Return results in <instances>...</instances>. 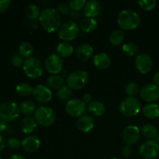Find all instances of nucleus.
<instances>
[{
    "label": "nucleus",
    "mask_w": 159,
    "mask_h": 159,
    "mask_svg": "<svg viewBox=\"0 0 159 159\" xmlns=\"http://www.w3.org/2000/svg\"><path fill=\"white\" fill-rule=\"evenodd\" d=\"M39 21L42 27L49 34H53L58 30L61 25L60 13L52 8L43 9L40 12Z\"/></svg>",
    "instance_id": "1"
},
{
    "label": "nucleus",
    "mask_w": 159,
    "mask_h": 159,
    "mask_svg": "<svg viewBox=\"0 0 159 159\" xmlns=\"http://www.w3.org/2000/svg\"><path fill=\"white\" fill-rule=\"evenodd\" d=\"M141 18L136 12L125 9L120 12L117 17V23L123 30H132L139 26Z\"/></svg>",
    "instance_id": "2"
},
{
    "label": "nucleus",
    "mask_w": 159,
    "mask_h": 159,
    "mask_svg": "<svg viewBox=\"0 0 159 159\" xmlns=\"http://www.w3.org/2000/svg\"><path fill=\"white\" fill-rule=\"evenodd\" d=\"M89 77L87 71L84 70H77L70 73L66 79L67 85L71 90H79L86 86Z\"/></svg>",
    "instance_id": "3"
},
{
    "label": "nucleus",
    "mask_w": 159,
    "mask_h": 159,
    "mask_svg": "<svg viewBox=\"0 0 159 159\" xmlns=\"http://www.w3.org/2000/svg\"><path fill=\"white\" fill-rule=\"evenodd\" d=\"M23 70L27 77L38 79L43 74V65L38 57H30L25 60Z\"/></svg>",
    "instance_id": "4"
},
{
    "label": "nucleus",
    "mask_w": 159,
    "mask_h": 159,
    "mask_svg": "<svg viewBox=\"0 0 159 159\" xmlns=\"http://www.w3.org/2000/svg\"><path fill=\"white\" fill-rule=\"evenodd\" d=\"M80 26L73 20H68L61 25L58 30V37L65 42L74 40L79 36Z\"/></svg>",
    "instance_id": "5"
},
{
    "label": "nucleus",
    "mask_w": 159,
    "mask_h": 159,
    "mask_svg": "<svg viewBox=\"0 0 159 159\" xmlns=\"http://www.w3.org/2000/svg\"><path fill=\"white\" fill-rule=\"evenodd\" d=\"M56 113L51 108L48 107H40L34 113V119L37 124L42 127H50L56 121Z\"/></svg>",
    "instance_id": "6"
},
{
    "label": "nucleus",
    "mask_w": 159,
    "mask_h": 159,
    "mask_svg": "<svg viewBox=\"0 0 159 159\" xmlns=\"http://www.w3.org/2000/svg\"><path fill=\"white\" fill-rule=\"evenodd\" d=\"M141 104L135 97L127 96L123 99L120 104V111L124 116L132 117L135 116L141 112Z\"/></svg>",
    "instance_id": "7"
},
{
    "label": "nucleus",
    "mask_w": 159,
    "mask_h": 159,
    "mask_svg": "<svg viewBox=\"0 0 159 159\" xmlns=\"http://www.w3.org/2000/svg\"><path fill=\"white\" fill-rule=\"evenodd\" d=\"M18 104L13 101H6L0 105V119L4 121H13L20 116Z\"/></svg>",
    "instance_id": "8"
},
{
    "label": "nucleus",
    "mask_w": 159,
    "mask_h": 159,
    "mask_svg": "<svg viewBox=\"0 0 159 159\" xmlns=\"http://www.w3.org/2000/svg\"><path fill=\"white\" fill-rule=\"evenodd\" d=\"M65 110L69 116L73 117H81L86 110V104L79 99H71L67 101Z\"/></svg>",
    "instance_id": "9"
},
{
    "label": "nucleus",
    "mask_w": 159,
    "mask_h": 159,
    "mask_svg": "<svg viewBox=\"0 0 159 159\" xmlns=\"http://www.w3.org/2000/svg\"><path fill=\"white\" fill-rule=\"evenodd\" d=\"M139 153L145 159L155 158L159 155V144L155 140L145 141L140 146Z\"/></svg>",
    "instance_id": "10"
},
{
    "label": "nucleus",
    "mask_w": 159,
    "mask_h": 159,
    "mask_svg": "<svg viewBox=\"0 0 159 159\" xmlns=\"http://www.w3.org/2000/svg\"><path fill=\"white\" fill-rule=\"evenodd\" d=\"M44 68L48 72L55 75L59 74L63 69V61L57 54H51L45 60Z\"/></svg>",
    "instance_id": "11"
},
{
    "label": "nucleus",
    "mask_w": 159,
    "mask_h": 159,
    "mask_svg": "<svg viewBox=\"0 0 159 159\" xmlns=\"http://www.w3.org/2000/svg\"><path fill=\"white\" fill-rule=\"evenodd\" d=\"M135 65L140 73L143 75L148 74L153 67V60L147 53H141L135 58Z\"/></svg>",
    "instance_id": "12"
},
{
    "label": "nucleus",
    "mask_w": 159,
    "mask_h": 159,
    "mask_svg": "<svg viewBox=\"0 0 159 159\" xmlns=\"http://www.w3.org/2000/svg\"><path fill=\"white\" fill-rule=\"evenodd\" d=\"M140 93L144 102L154 103L159 99V86L155 84H147L142 87Z\"/></svg>",
    "instance_id": "13"
},
{
    "label": "nucleus",
    "mask_w": 159,
    "mask_h": 159,
    "mask_svg": "<svg viewBox=\"0 0 159 159\" xmlns=\"http://www.w3.org/2000/svg\"><path fill=\"white\" fill-rule=\"evenodd\" d=\"M33 96L40 103H47L51 100L53 94L49 87L43 85H38L34 88Z\"/></svg>",
    "instance_id": "14"
},
{
    "label": "nucleus",
    "mask_w": 159,
    "mask_h": 159,
    "mask_svg": "<svg viewBox=\"0 0 159 159\" xmlns=\"http://www.w3.org/2000/svg\"><path fill=\"white\" fill-rule=\"evenodd\" d=\"M141 131L139 128L134 125H129L123 131V140L126 144L133 145L140 139Z\"/></svg>",
    "instance_id": "15"
},
{
    "label": "nucleus",
    "mask_w": 159,
    "mask_h": 159,
    "mask_svg": "<svg viewBox=\"0 0 159 159\" xmlns=\"http://www.w3.org/2000/svg\"><path fill=\"white\" fill-rule=\"evenodd\" d=\"M95 125V120L93 116L89 115H83L78 119L76 126L78 130L82 133H89L93 129Z\"/></svg>",
    "instance_id": "16"
},
{
    "label": "nucleus",
    "mask_w": 159,
    "mask_h": 159,
    "mask_svg": "<svg viewBox=\"0 0 159 159\" xmlns=\"http://www.w3.org/2000/svg\"><path fill=\"white\" fill-rule=\"evenodd\" d=\"M40 146V138L35 135H31L25 138L22 141V147L26 152L33 153L37 152Z\"/></svg>",
    "instance_id": "17"
},
{
    "label": "nucleus",
    "mask_w": 159,
    "mask_h": 159,
    "mask_svg": "<svg viewBox=\"0 0 159 159\" xmlns=\"http://www.w3.org/2000/svg\"><path fill=\"white\" fill-rule=\"evenodd\" d=\"M101 12V4L96 0H90L86 2L84 7V15L88 18L97 17Z\"/></svg>",
    "instance_id": "18"
},
{
    "label": "nucleus",
    "mask_w": 159,
    "mask_h": 159,
    "mask_svg": "<svg viewBox=\"0 0 159 159\" xmlns=\"http://www.w3.org/2000/svg\"><path fill=\"white\" fill-rule=\"evenodd\" d=\"M76 57L82 61L89 60L93 55V48L89 43H82L79 45L75 51Z\"/></svg>",
    "instance_id": "19"
},
{
    "label": "nucleus",
    "mask_w": 159,
    "mask_h": 159,
    "mask_svg": "<svg viewBox=\"0 0 159 159\" xmlns=\"http://www.w3.org/2000/svg\"><path fill=\"white\" fill-rule=\"evenodd\" d=\"M93 64L98 69L106 70L111 65V59L106 53H99L93 57Z\"/></svg>",
    "instance_id": "20"
},
{
    "label": "nucleus",
    "mask_w": 159,
    "mask_h": 159,
    "mask_svg": "<svg viewBox=\"0 0 159 159\" xmlns=\"http://www.w3.org/2000/svg\"><path fill=\"white\" fill-rule=\"evenodd\" d=\"M20 128L23 133L26 134H30L37 128V122L35 119L31 116H25L20 121Z\"/></svg>",
    "instance_id": "21"
},
{
    "label": "nucleus",
    "mask_w": 159,
    "mask_h": 159,
    "mask_svg": "<svg viewBox=\"0 0 159 159\" xmlns=\"http://www.w3.org/2000/svg\"><path fill=\"white\" fill-rule=\"evenodd\" d=\"M88 112L93 116H101L105 113L106 107L99 101H93L87 107Z\"/></svg>",
    "instance_id": "22"
},
{
    "label": "nucleus",
    "mask_w": 159,
    "mask_h": 159,
    "mask_svg": "<svg viewBox=\"0 0 159 159\" xmlns=\"http://www.w3.org/2000/svg\"><path fill=\"white\" fill-rule=\"evenodd\" d=\"M57 53L61 57H69L74 53V48L69 42H61L57 45Z\"/></svg>",
    "instance_id": "23"
},
{
    "label": "nucleus",
    "mask_w": 159,
    "mask_h": 159,
    "mask_svg": "<svg viewBox=\"0 0 159 159\" xmlns=\"http://www.w3.org/2000/svg\"><path fill=\"white\" fill-rule=\"evenodd\" d=\"M143 115L148 119H155L159 116V106L156 103H148L142 110Z\"/></svg>",
    "instance_id": "24"
},
{
    "label": "nucleus",
    "mask_w": 159,
    "mask_h": 159,
    "mask_svg": "<svg viewBox=\"0 0 159 159\" xmlns=\"http://www.w3.org/2000/svg\"><path fill=\"white\" fill-rule=\"evenodd\" d=\"M98 26V23L95 19L88 18L85 17V19L81 21L80 29L81 30L85 33H92L96 30Z\"/></svg>",
    "instance_id": "25"
},
{
    "label": "nucleus",
    "mask_w": 159,
    "mask_h": 159,
    "mask_svg": "<svg viewBox=\"0 0 159 159\" xmlns=\"http://www.w3.org/2000/svg\"><path fill=\"white\" fill-rule=\"evenodd\" d=\"M141 133L144 138L153 140L155 139L158 135V130L154 124H146L141 128Z\"/></svg>",
    "instance_id": "26"
},
{
    "label": "nucleus",
    "mask_w": 159,
    "mask_h": 159,
    "mask_svg": "<svg viewBox=\"0 0 159 159\" xmlns=\"http://www.w3.org/2000/svg\"><path fill=\"white\" fill-rule=\"evenodd\" d=\"M18 54L23 58H29L34 54V47L30 42H22L18 46Z\"/></svg>",
    "instance_id": "27"
},
{
    "label": "nucleus",
    "mask_w": 159,
    "mask_h": 159,
    "mask_svg": "<svg viewBox=\"0 0 159 159\" xmlns=\"http://www.w3.org/2000/svg\"><path fill=\"white\" fill-rule=\"evenodd\" d=\"M48 85L50 88L54 89H60L63 86H65V80L60 75H51L48 79Z\"/></svg>",
    "instance_id": "28"
},
{
    "label": "nucleus",
    "mask_w": 159,
    "mask_h": 159,
    "mask_svg": "<svg viewBox=\"0 0 159 159\" xmlns=\"http://www.w3.org/2000/svg\"><path fill=\"white\" fill-rule=\"evenodd\" d=\"M20 110L23 114L30 115L35 113L37 107L36 104L30 100H24L20 105Z\"/></svg>",
    "instance_id": "29"
},
{
    "label": "nucleus",
    "mask_w": 159,
    "mask_h": 159,
    "mask_svg": "<svg viewBox=\"0 0 159 159\" xmlns=\"http://www.w3.org/2000/svg\"><path fill=\"white\" fill-rule=\"evenodd\" d=\"M124 40V31L121 30H116L110 34V41L114 46H119L122 44Z\"/></svg>",
    "instance_id": "30"
},
{
    "label": "nucleus",
    "mask_w": 159,
    "mask_h": 159,
    "mask_svg": "<svg viewBox=\"0 0 159 159\" xmlns=\"http://www.w3.org/2000/svg\"><path fill=\"white\" fill-rule=\"evenodd\" d=\"M25 13H26V16L31 20H35L40 16V9H39L38 6L34 3H30L28 5L25 9Z\"/></svg>",
    "instance_id": "31"
},
{
    "label": "nucleus",
    "mask_w": 159,
    "mask_h": 159,
    "mask_svg": "<svg viewBox=\"0 0 159 159\" xmlns=\"http://www.w3.org/2000/svg\"><path fill=\"white\" fill-rule=\"evenodd\" d=\"M16 90L17 93L22 96H30L33 95V91L34 89L32 88L30 85L27 83H20L16 85Z\"/></svg>",
    "instance_id": "32"
},
{
    "label": "nucleus",
    "mask_w": 159,
    "mask_h": 159,
    "mask_svg": "<svg viewBox=\"0 0 159 159\" xmlns=\"http://www.w3.org/2000/svg\"><path fill=\"white\" fill-rule=\"evenodd\" d=\"M71 95H72V91L71 89L68 86V85H65L60 89L57 90V97L58 99L62 101L68 100L71 98Z\"/></svg>",
    "instance_id": "33"
},
{
    "label": "nucleus",
    "mask_w": 159,
    "mask_h": 159,
    "mask_svg": "<svg viewBox=\"0 0 159 159\" xmlns=\"http://www.w3.org/2000/svg\"><path fill=\"white\" fill-rule=\"evenodd\" d=\"M123 52L127 56H134L138 52V47L134 43H127L123 45Z\"/></svg>",
    "instance_id": "34"
},
{
    "label": "nucleus",
    "mask_w": 159,
    "mask_h": 159,
    "mask_svg": "<svg viewBox=\"0 0 159 159\" xmlns=\"http://www.w3.org/2000/svg\"><path fill=\"white\" fill-rule=\"evenodd\" d=\"M139 92V85L137 82H130L126 85L125 87V93L127 96H132L134 97Z\"/></svg>",
    "instance_id": "35"
},
{
    "label": "nucleus",
    "mask_w": 159,
    "mask_h": 159,
    "mask_svg": "<svg viewBox=\"0 0 159 159\" xmlns=\"http://www.w3.org/2000/svg\"><path fill=\"white\" fill-rule=\"evenodd\" d=\"M138 4L144 10L150 11L155 9L157 5V2L155 0H139L138 1Z\"/></svg>",
    "instance_id": "36"
},
{
    "label": "nucleus",
    "mask_w": 159,
    "mask_h": 159,
    "mask_svg": "<svg viewBox=\"0 0 159 159\" xmlns=\"http://www.w3.org/2000/svg\"><path fill=\"white\" fill-rule=\"evenodd\" d=\"M85 4H86L85 0H71L68 3V6L73 12H78L82 9H84Z\"/></svg>",
    "instance_id": "37"
},
{
    "label": "nucleus",
    "mask_w": 159,
    "mask_h": 159,
    "mask_svg": "<svg viewBox=\"0 0 159 159\" xmlns=\"http://www.w3.org/2000/svg\"><path fill=\"white\" fill-rule=\"evenodd\" d=\"M7 145L12 150H16L22 146V141L16 138H10L7 141Z\"/></svg>",
    "instance_id": "38"
},
{
    "label": "nucleus",
    "mask_w": 159,
    "mask_h": 159,
    "mask_svg": "<svg viewBox=\"0 0 159 159\" xmlns=\"http://www.w3.org/2000/svg\"><path fill=\"white\" fill-rule=\"evenodd\" d=\"M25 61L23 60V57L20 56L19 54H15L11 58V63L14 67L20 68L22 65H23Z\"/></svg>",
    "instance_id": "39"
},
{
    "label": "nucleus",
    "mask_w": 159,
    "mask_h": 159,
    "mask_svg": "<svg viewBox=\"0 0 159 159\" xmlns=\"http://www.w3.org/2000/svg\"><path fill=\"white\" fill-rule=\"evenodd\" d=\"M70 8L69 6L66 3H60V4L57 6V12L60 13V15H68L69 13Z\"/></svg>",
    "instance_id": "40"
},
{
    "label": "nucleus",
    "mask_w": 159,
    "mask_h": 159,
    "mask_svg": "<svg viewBox=\"0 0 159 159\" xmlns=\"http://www.w3.org/2000/svg\"><path fill=\"white\" fill-rule=\"evenodd\" d=\"M121 153H122V155H124V157H125V158H129V157L131 156L132 153H133V148H132L131 145L125 144V145L122 148Z\"/></svg>",
    "instance_id": "41"
},
{
    "label": "nucleus",
    "mask_w": 159,
    "mask_h": 159,
    "mask_svg": "<svg viewBox=\"0 0 159 159\" xmlns=\"http://www.w3.org/2000/svg\"><path fill=\"white\" fill-rule=\"evenodd\" d=\"M12 2L10 0H0V12L7 10L10 6Z\"/></svg>",
    "instance_id": "42"
},
{
    "label": "nucleus",
    "mask_w": 159,
    "mask_h": 159,
    "mask_svg": "<svg viewBox=\"0 0 159 159\" xmlns=\"http://www.w3.org/2000/svg\"><path fill=\"white\" fill-rule=\"evenodd\" d=\"M93 96H92L90 93H85V94L83 96H82V100L83 101V102H85V104H86V103L89 104L90 102H92L93 101Z\"/></svg>",
    "instance_id": "43"
},
{
    "label": "nucleus",
    "mask_w": 159,
    "mask_h": 159,
    "mask_svg": "<svg viewBox=\"0 0 159 159\" xmlns=\"http://www.w3.org/2000/svg\"><path fill=\"white\" fill-rule=\"evenodd\" d=\"M6 128H7V126H6V121L0 119V132L4 131L6 130Z\"/></svg>",
    "instance_id": "44"
},
{
    "label": "nucleus",
    "mask_w": 159,
    "mask_h": 159,
    "mask_svg": "<svg viewBox=\"0 0 159 159\" xmlns=\"http://www.w3.org/2000/svg\"><path fill=\"white\" fill-rule=\"evenodd\" d=\"M153 82L155 85L159 86V71L155 73L153 75Z\"/></svg>",
    "instance_id": "45"
},
{
    "label": "nucleus",
    "mask_w": 159,
    "mask_h": 159,
    "mask_svg": "<svg viewBox=\"0 0 159 159\" xmlns=\"http://www.w3.org/2000/svg\"><path fill=\"white\" fill-rule=\"evenodd\" d=\"M5 148V141L3 137L0 134V152L4 149Z\"/></svg>",
    "instance_id": "46"
},
{
    "label": "nucleus",
    "mask_w": 159,
    "mask_h": 159,
    "mask_svg": "<svg viewBox=\"0 0 159 159\" xmlns=\"http://www.w3.org/2000/svg\"><path fill=\"white\" fill-rule=\"evenodd\" d=\"M10 159H25V158L22 156V155H18V154H15V155H13L11 157Z\"/></svg>",
    "instance_id": "47"
},
{
    "label": "nucleus",
    "mask_w": 159,
    "mask_h": 159,
    "mask_svg": "<svg viewBox=\"0 0 159 159\" xmlns=\"http://www.w3.org/2000/svg\"><path fill=\"white\" fill-rule=\"evenodd\" d=\"M155 141H156V142L158 143V144H159V134H158V136H157V138H155Z\"/></svg>",
    "instance_id": "48"
},
{
    "label": "nucleus",
    "mask_w": 159,
    "mask_h": 159,
    "mask_svg": "<svg viewBox=\"0 0 159 159\" xmlns=\"http://www.w3.org/2000/svg\"><path fill=\"white\" fill-rule=\"evenodd\" d=\"M0 159H3V158H2V157L1 155H0Z\"/></svg>",
    "instance_id": "49"
},
{
    "label": "nucleus",
    "mask_w": 159,
    "mask_h": 159,
    "mask_svg": "<svg viewBox=\"0 0 159 159\" xmlns=\"http://www.w3.org/2000/svg\"><path fill=\"white\" fill-rule=\"evenodd\" d=\"M111 159H118V158H111Z\"/></svg>",
    "instance_id": "50"
}]
</instances>
